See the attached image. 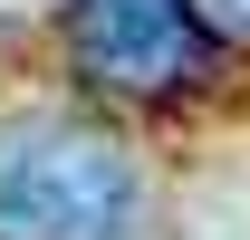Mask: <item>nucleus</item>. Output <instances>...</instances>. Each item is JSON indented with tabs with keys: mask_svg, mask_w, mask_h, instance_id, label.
<instances>
[{
	"mask_svg": "<svg viewBox=\"0 0 250 240\" xmlns=\"http://www.w3.org/2000/svg\"><path fill=\"white\" fill-rule=\"evenodd\" d=\"M135 154L87 116L0 125V240H135Z\"/></svg>",
	"mask_w": 250,
	"mask_h": 240,
	"instance_id": "nucleus-1",
	"label": "nucleus"
},
{
	"mask_svg": "<svg viewBox=\"0 0 250 240\" xmlns=\"http://www.w3.org/2000/svg\"><path fill=\"white\" fill-rule=\"evenodd\" d=\"M67 58L106 96H173L212 67V39L192 20V0H77Z\"/></svg>",
	"mask_w": 250,
	"mask_h": 240,
	"instance_id": "nucleus-2",
	"label": "nucleus"
},
{
	"mask_svg": "<svg viewBox=\"0 0 250 240\" xmlns=\"http://www.w3.org/2000/svg\"><path fill=\"white\" fill-rule=\"evenodd\" d=\"M212 10H221V20H231V29H250V0H212Z\"/></svg>",
	"mask_w": 250,
	"mask_h": 240,
	"instance_id": "nucleus-3",
	"label": "nucleus"
}]
</instances>
